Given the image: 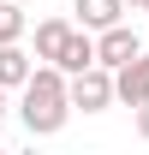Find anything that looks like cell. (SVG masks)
Instances as JSON below:
<instances>
[{"instance_id": "cell-3", "label": "cell", "mask_w": 149, "mask_h": 155, "mask_svg": "<svg viewBox=\"0 0 149 155\" xmlns=\"http://www.w3.org/2000/svg\"><path fill=\"white\" fill-rule=\"evenodd\" d=\"M137 48H143V36H137L125 18H119V24H108V30H95V66H108V72H113V66H125Z\"/></svg>"}, {"instance_id": "cell-4", "label": "cell", "mask_w": 149, "mask_h": 155, "mask_svg": "<svg viewBox=\"0 0 149 155\" xmlns=\"http://www.w3.org/2000/svg\"><path fill=\"white\" fill-rule=\"evenodd\" d=\"M113 101H125V107L149 101V54L143 48H137L125 66H113Z\"/></svg>"}, {"instance_id": "cell-12", "label": "cell", "mask_w": 149, "mask_h": 155, "mask_svg": "<svg viewBox=\"0 0 149 155\" xmlns=\"http://www.w3.org/2000/svg\"><path fill=\"white\" fill-rule=\"evenodd\" d=\"M125 6H143V0H125Z\"/></svg>"}, {"instance_id": "cell-13", "label": "cell", "mask_w": 149, "mask_h": 155, "mask_svg": "<svg viewBox=\"0 0 149 155\" xmlns=\"http://www.w3.org/2000/svg\"><path fill=\"white\" fill-rule=\"evenodd\" d=\"M143 12H149V0H143Z\"/></svg>"}, {"instance_id": "cell-5", "label": "cell", "mask_w": 149, "mask_h": 155, "mask_svg": "<svg viewBox=\"0 0 149 155\" xmlns=\"http://www.w3.org/2000/svg\"><path fill=\"white\" fill-rule=\"evenodd\" d=\"M54 66H60L66 78H72V72H84V66H95V30H84V24H72V36L60 42Z\"/></svg>"}, {"instance_id": "cell-2", "label": "cell", "mask_w": 149, "mask_h": 155, "mask_svg": "<svg viewBox=\"0 0 149 155\" xmlns=\"http://www.w3.org/2000/svg\"><path fill=\"white\" fill-rule=\"evenodd\" d=\"M66 96H72V107H84V114H101V107H113V72L108 66H84V72L66 78Z\"/></svg>"}, {"instance_id": "cell-6", "label": "cell", "mask_w": 149, "mask_h": 155, "mask_svg": "<svg viewBox=\"0 0 149 155\" xmlns=\"http://www.w3.org/2000/svg\"><path fill=\"white\" fill-rule=\"evenodd\" d=\"M30 66H36V54H24L18 42H0V90H18L30 78Z\"/></svg>"}, {"instance_id": "cell-10", "label": "cell", "mask_w": 149, "mask_h": 155, "mask_svg": "<svg viewBox=\"0 0 149 155\" xmlns=\"http://www.w3.org/2000/svg\"><path fill=\"white\" fill-rule=\"evenodd\" d=\"M137 137L149 143V101H137Z\"/></svg>"}, {"instance_id": "cell-9", "label": "cell", "mask_w": 149, "mask_h": 155, "mask_svg": "<svg viewBox=\"0 0 149 155\" xmlns=\"http://www.w3.org/2000/svg\"><path fill=\"white\" fill-rule=\"evenodd\" d=\"M24 30H30L24 6L18 0H0V42H24Z\"/></svg>"}, {"instance_id": "cell-1", "label": "cell", "mask_w": 149, "mask_h": 155, "mask_svg": "<svg viewBox=\"0 0 149 155\" xmlns=\"http://www.w3.org/2000/svg\"><path fill=\"white\" fill-rule=\"evenodd\" d=\"M18 119L30 137H54L72 119V96H66V72L60 66H30V78L18 84Z\"/></svg>"}, {"instance_id": "cell-11", "label": "cell", "mask_w": 149, "mask_h": 155, "mask_svg": "<svg viewBox=\"0 0 149 155\" xmlns=\"http://www.w3.org/2000/svg\"><path fill=\"white\" fill-rule=\"evenodd\" d=\"M0 119H6V90H0Z\"/></svg>"}, {"instance_id": "cell-7", "label": "cell", "mask_w": 149, "mask_h": 155, "mask_svg": "<svg viewBox=\"0 0 149 155\" xmlns=\"http://www.w3.org/2000/svg\"><path fill=\"white\" fill-rule=\"evenodd\" d=\"M125 18V0H78V24L84 30H108Z\"/></svg>"}, {"instance_id": "cell-8", "label": "cell", "mask_w": 149, "mask_h": 155, "mask_svg": "<svg viewBox=\"0 0 149 155\" xmlns=\"http://www.w3.org/2000/svg\"><path fill=\"white\" fill-rule=\"evenodd\" d=\"M72 36V24L66 18H42L36 24V60H48V66H54V54H60V42Z\"/></svg>"}]
</instances>
